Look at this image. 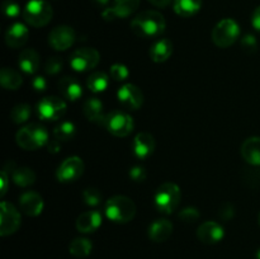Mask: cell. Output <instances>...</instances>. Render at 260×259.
<instances>
[{"mask_svg":"<svg viewBox=\"0 0 260 259\" xmlns=\"http://www.w3.org/2000/svg\"><path fill=\"white\" fill-rule=\"evenodd\" d=\"M167 22L161 13L156 10H145L132 19L131 29L137 37L156 38L165 32Z\"/></svg>","mask_w":260,"mask_h":259,"instance_id":"6da1fadb","label":"cell"},{"mask_svg":"<svg viewBox=\"0 0 260 259\" xmlns=\"http://www.w3.org/2000/svg\"><path fill=\"white\" fill-rule=\"evenodd\" d=\"M106 216L117 223H127L136 215V205L126 196H114L104 206Z\"/></svg>","mask_w":260,"mask_h":259,"instance_id":"7a4b0ae2","label":"cell"},{"mask_svg":"<svg viewBox=\"0 0 260 259\" xmlns=\"http://www.w3.org/2000/svg\"><path fill=\"white\" fill-rule=\"evenodd\" d=\"M15 141L22 149L33 151L48 144V132L42 124L29 123L17 132Z\"/></svg>","mask_w":260,"mask_h":259,"instance_id":"3957f363","label":"cell"},{"mask_svg":"<svg viewBox=\"0 0 260 259\" xmlns=\"http://www.w3.org/2000/svg\"><path fill=\"white\" fill-rule=\"evenodd\" d=\"M53 15L52 7L46 0H29L22 10V17L30 27H45Z\"/></svg>","mask_w":260,"mask_h":259,"instance_id":"277c9868","label":"cell"},{"mask_svg":"<svg viewBox=\"0 0 260 259\" xmlns=\"http://www.w3.org/2000/svg\"><path fill=\"white\" fill-rule=\"evenodd\" d=\"M180 198H182V193H180V188L178 187L175 183L167 182L162 183L159 188L156 189L154 196V203L155 207L159 212L165 213V215H170L177 210V207L180 203Z\"/></svg>","mask_w":260,"mask_h":259,"instance_id":"5b68a950","label":"cell"},{"mask_svg":"<svg viewBox=\"0 0 260 259\" xmlns=\"http://www.w3.org/2000/svg\"><path fill=\"white\" fill-rule=\"evenodd\" d=\"M240 36V27L231 18L220 20L212 30V41L217 47L226 48L233 46Z\"/></svg>","mask_w":260,"mask_h":259,"instance_id":"8992f818","label":"cell"},{"mask_svg":"<svg viewBox=\"0 0 260 259\" xmlns=\"http://www.w3.org/2000/svg\"><path fill=\"white\" fill-rule=\"evenodd\" d=\"M104 127L108 130L109 134L117 137H126L134 130V119L129 114L122 111H112L106 114Z\"/></svg>","mask_w":260,"mask_h":259,"instance_id":"52a82bcc","label":"cell"},{"mask_svg":"<svg viewBox=\"0 0 260 259\" xmlns=\"http://www.w3.org/2000/svg\"><path fill=\"white\" fill-rule=\"evenodd\" d=\"M66 108L68 106L63 99L55 95L45 96L37 104V114L43 121H57L66 113Z\"/></svg>","mask_w":260,"mask_h":259,"instance_id":"ba28073f","label":"cell"},{"mask_svg":"<svg viewBox=\"0 0 260 259\" xmlns=\"http://www.w3.org/2000/svg\"><path fill=\"white\" fill-rule=\"evenodd\" d=\"M101 60V55L95 48L81 47L74 51L70 56V66L75 71L85 73L95 68Z\"/></svg>","mask_w":260,"mask_h":259,"instance_id":"9c48e42d","label":"cell"},{"mask_svg":"<svg viewBox=\"0 0 260 259\" xmlns=\"http://www.w3.org/2000/svg\"><path fill=\"white\" fill-rule=\"evenodd\" d=\"M20 213L14 205L3 201L0 206V235L8 236L14 234L20 226Z\"/></svg>","mask_w":260,"mask_h":259,"instance_id":"30bf717a","label":"cell"},{"mask_svg":"<svg viewBox=\"0 0 260 259\" xmlns=\"http://www.w3.org/2000/svg\"><path fill=\"white\" fill-rule=\"evenodd\" d=\"M85 165L79 156H70L63 160L56 172L58 182L70 183L75 182L83 175Z\"/></svg>","mask_w":260,"mask_h":259,"instance_id":"8fae6325","label":"cell"},{"mask_svg":"<svg viewBox=\"0 0 260 259\" xmlns=\"http://www.w3.org/2000/svg\"><path fill=\"white\" fill-rule=\"evenodd\" d=\"M75 30L69 25H57L48 35V42L56 51H65L75 42Z\"/></svg>","mask_w":260,"mask_h":259,"instance_id":"7c38bea8","label":"cell"},{"mask_svg":"<svg viewBox=\"0 0 260 259\" xmlns=\"http://www.w3.org/2000/svg\"><path fill=\"white\" fill-rule=\"evenodd\" d=\"M117 96L127 109H132V111H136L144 104V94L140 90L139 86L134 84H123L117 91Z\"/></svg>","mask_w":260,"mask_h":259,"instance_id":"4fadbf2b","label":"cell"},{"mask_svg":"<svg viewBox=\"0 0 260 259\" xmlns=\"http://www.w3.org/2000/svg\"><path fill=\"white\" fill-rule=\"evenodd\" d=\"M132 150L137 159L145 160L154 154L155 139L149 132H139L132 142Z\"/></svg>","mask_w":260,"mask_h":259,"instance_id":"5bb4252c","label":"cell"},{"mask_svg":"<svg viewBox=\"0 0 260 259\" xmlns=\"http://www.w3.org/2000/svg\"><path fill=\"white\" fill-rule=\"evenodd\" d=\"M225 236V230L222 226L215 221H206L198 228L197 238L205 244H216L221 241Z\"/></svg>","mask_w":260,"mask_h":259,"instance_id":"9a60e30c","label":"cell"},{"mask_svg":"<svg viewBox=\"0 0 260 259\" xmlns=\"http://www.w3.org/2000/svg\"><path fill=\"white\" fill-rule=\"evenodd\" d=\"M19 206L20 210L23 211V213H25L27 216L35 217V216L41 215V212H42L43 198L41 197V195H38L37 192L27 190V192L20 195Z\"/></svg>","mask_w":260,"mask_h":259,"instance_id":"2e32d148","label":"cell"},{"mask_svg":"<svg viewBox=\"0 0 260 259\" xmlns=\"http://www.w3.org/2000/svg\"><path fill=\"white\" fill-rule=\"evenodd\" d=\"M28 38H29V30L23 23H14L8 28L5 33V42L12 48L23 47L28 42Z\"/></svg>","mask_w":260,"mask_h":259,"instance_id":"e0dca14e","label":"cell"},{"mask_svg":"<svg viewBox=\"0 0 260 259\" xmlns=\"http://www.w3.org/2000/svg\"><path fill=\"white\" fill-rule=\"evenodd\" d=\"M102 215L99 211H86L76 220V229L83 234H90L98 230L102 225Z\"/></svg>","mask_w":260,"mask_h":259,"instance_id":"ac0fdd59","label":"cell"},{"mask_svg":"<svg viewBox=\"0 0 260 259\" xmlns=\"http://www.w3.org/2000/svg\"><path fill=\"white\" fill-rule=\"evenodd\" d=\"M58 90L62 94V96L68 101L75 102L81 98L83 95V88L81 84L71 76H65L58 81Z\"/></svg>","mask_w":260,"mask_h":259,"instance_id":"d6986e66","label":"cell"},{"mask_svg":"<svg viewBox=\"0 0 260 259\" xmlns=\"http://www.w3.org/2000/svg\"><path fill=\"white\" fill-rule=\"evenodd\" d=\"M173 233V223L167 218H159L154 221L149 228V238L155 243H162L168 240Z\"/></svg>","mask_w":260,"mask_h":259,"instance_id":"ffe728a7","label":"cell"},{"mask_svg":"<svg viewBox=\"0 0 260 259\" xmlns=\"http://www.w3.org/2000/svg\"><path fill=\"white\" fill-rule=\"evenodd\" d=\"M83 112L84 116L89 119L90 122L98 123L103 126L104 119H106V114L103 113V103L99 101L98 98H89L84 102L83 104Z\"/></svg>","mask_w":260,"mask_h":259,"instance_id":"44dd1931","label":"cell"},{"mask_svg":"<svg viewBox=\"0 0 260 259\" xmlns=\"http://www.w3.org/2000/svg\"><path fill=\"white\" fill-rule=\"evenodd\" d=\"M173 53V42L169 38H160L152 43L150 48V57L154 62H165Z\"/></svg>","mask_w":260,"mask_h":259,"instance_id":"7402d4cb","label":"cell"},{"mask_svg":"<svg viewBox=\"0 0 260 259\" xmlns=\"http://www.w3.org/2000/svg\"><path fill=\"white\" fill-rule=\"evenodd\" d=\"M241 156L248 164L260 165V137H249L241 145Z\"/></svg>","mask_w":260,"mask_h":259,"instance_id":"603a6c76","label":"cell"},{"mask_svg":"<svg viewBox=\"0 0 260 259\" xmlns=\"http://www.w3.org/2000/svg\"><path fill=\"white\" fill-rule=\"evenodd\" d=\"M40 56L32 48H25L20 52L19 60H18V65H19L20 70L24 71L25 74H35L40 68Z\"/></svg>","mask_w":260,"mask_h":259,"instance_id":"cb8c5ba5","label":"cell"},{"mask_svg":"<svg viewBox=\"0 0 260 259\" xmlns=\"http://www.w3.org/2000/svg\"><path fill=\"white\" fill-rule=\"evenodd\" d=\"M173 8L179 17L189 18L200 12L202 8V0H174Z\"/></svg>","mask_w":260,"mask_h":259,"instance_id":"d4e9b609","label":"cell"},{"mask_svg":"<svg viewBox=\"0 0 260 259\" xmlns=\"http://www.w3.org/2000/svg\"><path fill=\"white\" fill-rule=\"evenodd\" d=\"M0 83L8 90H17L23 84V79L18 71L10 68H3L0 71Z\"/></svg>","mask_w":260,"mask_h":259,"instance_id":"484cf974","label":"cell"},{"mask_svg":"<svg viewBox=\"0 0 260 259\" xmlns=\"http://www.w3.org/2000/svg\"><path fill=\"white\" fill-rule=\"evenodd\" d=\"M140 5V0H114L112 9L117 19H124L134 14Z\"/></svg>","mask_w":260,"mask_h":259,"instance_id":"4316f807","label":"cell"},{"mask_svg":"<svg viewBox=\"0 0 260 259\" xmlns=\"http://www.w3.org/2000/svg\"><path fill=\"white\" fill-rule=\"evenodd\" d=\"M12 179L19 187H29L36 182V174L30 168H14L12 170Z\"/></svg>","mask_w":260,"mask_h":259,"instance_id":"83f0119b","label":"cell"},{"mask_svg":"<svg viewBox=\"0 0 260 259\" xmlns=\"http://www.w3.org/2000/svg\"><path fill=\"white\" fill-rule=\"evenodd\" d=\"M109 85V78L103 71H95L86 80V86L93 93H102Z\"/></svg>","mask_w":260,"mask_h":259,"instance_id":"f1b7e54d","label":"cell"},{"mask_svg":"<svg viewBox=\"0 0 260 259\" xmlns=\"http://www.w3.org/2000/svg\"><path fill=\"white\" fill-rule=\"evenodd\" d=\"M91 249H93V244L86 238L74 239L70 243V246H69L70 254L76 256V258H85V256L90 254Z\"/></svg>","mask_w":260,"mask_h":259,"instance_id":"f546056e","label":"cell"},{"mask_svg":"<svg viewBox=\"0 0 260 259\" xmlns=\"http://www.w3.org/2000/svg\"><path fill=\"white\" fill-rule=\"evenodd\" d=\"M76 134V127L73 122H61L60 124L53 128V136H55L56 140L61 142H65V141H70V140L74 139Z\"/></svg>","mask_w":260,"mask_h":259,"instance_id":"4dcf8cb0","label":"cell"},{"mask_svg":"<svg viewBox=\"0 0 260 259\" xmlns=\"http://www.w3.org/2000/svg\"><path fill=\"white\" fill-rule=\"evenodd\" d=\"M30 113H32V111H30V107L28 106V104H18V106H15L14 108L12 109V112H10V119H12L14 123L22 124L29 119Z\"/></svg>","mask_w":260,"mask_h":259,"instance_id":"1f68e13d","label":"cell"},{"mask_svg":"<svg viewBox=\"0 0 260 259\" xmlns=\"http://www.w3.org/2000/svg\"><path fill=\"white\" fill-rule=\"evenodd\" d=\"M83 198L88 206H98L102 202V193L96 188H86L83 192Z\"/></svg>","mask_w":260,"mask_h":259,"instance_id":"d6a6232c","label":"cell"},{"mask_svg":"<svg viewBox=\"0 0 260 259\" xmlns=\"http://www.w3.org/2000/svg\"><path fill=\"white\" fill-rule=\"evenodd\" d=\"M129 71L123 63H113L111 66V76L116 81H123L128 78Z\"/></svg>","mask_w":260,"mask_h":259,"instance_id":"836d02e7","label":"cell"},{"mask_svg":"<svg viewBox=\"0 0 260 259\" xmlns=\"http://www.w3.org/2000/svg\"><path fill=\"white\" fill-rule=\"evenodd\" d=\"M178 217H179V220H182L183 222H196V221L200 218V211L196 207H185L178 213Z\"/></svg>","mask_w":260,"mask_h":259,"instance_id":"e575fe53","label":"cell"},{"mask_svg":"<svg viewBox=\"0 0 260 259\" xmlns=\"http://www.w3.org/2000/svg\"><path fill=\"white\" fill-rule=\"evenodd\" d=\"M3 13L8 18H17L20 14V7L14 0H4L3 2Z\"/></svg>","mask_w":260,"mask_h":259,"instance_id":"d590c367","label":"cell"},{"mask_svg":"<svg viewBox=\"0 0 260 259\" xmlns=\"http://www.w3.org/2000/svg\"><path fill=\"white\" fill-rule=\"evenodd\" d=\"M63 63L62 60L57 56H53V57H50L45 63V71L48 74V75H56L61 71Z\"/></svg>","mask_w":260,"mask_h":259,"instance_id":"8d00e7d4","label":"cell"},{"mask_svg":"<svg viewBox=\"0 0 260 259\" xmlns=\"http://www.w3.org/2000/svg\"><path fill=\"white\" fill-rule=\"evenodd\" d=\"M241 47L246 53H254L258 50V41L253 35H245L241 38Z\"/></svg>","mask_w":260,"mask_h":259,"instance_id":"74e56055","label":"cell"},{"mask_svg":"<svg viewBox=\"0 0 260 259\" xmlns=\"http://www.w3.org/2000/svg\"><path fill=\"white\" fill-rule=\"evenodd\" d=\"M128 175H129V178H131V179L136 183L145 182L147 178L146 169H145L144 167H141V165H135V167H132L131 169H129Z\"/></svg>","mask_w":260,"mask_h":259,"instance_id":"f35d334b","label":"cell"},{"mask_svg":"<svg viewBox=\"0 0 260 259\" xmlns=\"http://www.w3.org/2000/svg\"><path fill=\"white\" fill-rule=\"evenodd\" d=\"M32 86L36 91H45L47 89V81L43 76H36L32 80Z\"/></svg>","mask_w":260,"mask_h":259,"instance_id":"ab89813d","label":"cell"},{"mask_svg":"<svg viewBox=\"0 0 260 259\" xmlns=\"http://www.w3.org/2000/svg\"><path fill=\"white\" fill-rule=\"evenodd\" d=\"M234 215H235V208L229 205V203L223 205L222 208L220 210V217L223 218V220H230V218L234 217Z\"/></svg>","mask_w":260,"mask_h":259,"instance_id":"60d3db41","label":"cell"},{"mask_svg":"<svg viewBox=\"0 0 260 259\" xmlns=\"http://www.w3.org/2000/svg\"><path fill=\"white\" fill-rule=\"evenodd\" d=\"M251 24L255 28V30L260 32V7L256 8L253 12V15H251Z\"/></svg>","mask_w":260,"mask_h":259,"instance_id":"b9f144b4","label":"cell"},{"mask_svg":"<svg viewBox=\"0 0 260 259\" xmlns=\"http://www.w3.org/2000/svg\"><path fill=\"white\" fill-rule=\"evenodd\" d=\"M47 149L51 154H57L61 150V141H58V140L56 139L52 140V141H48Z\"/></svg>","mask_w":260,"mask_h":259,"instance_id":"7bdbcfd3","label":"cell"},{"mask_svg":"<svg viewBox=\"0 0 260 259\" xmlns=\"http://www.w3.org/2000/svg\"><path fill=\"white\" fill-rule=\"evenodd\" d=\"M102 17H103V19L106 20V22H113V20L117 19V17H116V14H114L112 7L106 8V9L103 10V13H102Z\"/></svg>","mask_w":260,"mask_h":259,"instance_id":"ee69618b","label":"cell"},{"mask_svg":"<svg viewBox=\"0 0 260 259\" xmlns=\"http://www.w3.org/2000/svg\"><path fill=\"white\" fill-rule=\"evenodd\" d=\"M0 177H2V180H0V182H2V190H0V195L4 196L8 190V180H9V178H8V174L5 170H3Z\"/></svg>","mask_w":260,"mask_h":259,"instance_id":"f6af8a7d","label":"cell"},{"mask_svg":"<svg viewBox=\"0 0 260 259\" xmlns=\"http://www.w3.org/2000/svg\"><path fill=\"white\" fill-rule=\"evenodd\" d=\"M147 2L151 3L156 8H167L172 3V0H147Z\"/></svg>","mask_w":260,"mask_h":259,"instance_id":"bcb514c9","label":"cell"},{"mask_svg":"<svg viewBox=\"0 0 260 259\" xmlns=\"http://www.w3.org/2000/svg\"><path fill=\"white\" fill-rule=\"evenodd\" d=\"M91 2L95 5H98V7H106L109 3V0H91Z\"/></svg>","mask_w":260,"mask_h":259,"instance_id":"7dc6e473","label":"cell"},{"mask_svg":"<svg viewBox=\"0 0 260 259\" xmlns=\"http://www.w3.org/2000/svg\"><path fill=\"white\" fill-rule=\"evenodd\" d=\"M256 259H260V248L258 249V251H256Z\"/></svg>","mask_w":260,"mask_h":259,"instance_id":"c3c4849f","label":"cell"},{"mask_svg":"<svg viewBox=\"0 0 260 259\" xmlns=\"http://www.w3.org/2000/svg\"><path fill=\"white\" fill-rule=\"evenodd\" d=\"M259 225H260V213H259Z\"/></svg>","mask_w":260,"mask_h":259,"instance_id":"681fc988","label":"cell"}]
</instances>
